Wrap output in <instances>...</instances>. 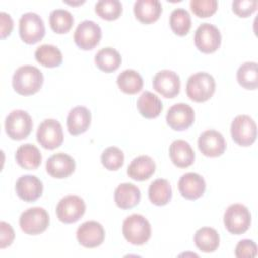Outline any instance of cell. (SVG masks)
<instances>
[{"label":"cell","instance_id":"cell-1","mask_svg":"<svg viewBox=\"0 0 258 258\" xmlns=\"http://www.w3.org/2000/svg\"><path fill=\"white\" fill-rule=\"evenodd\" d=\"M43 84L42 73L33 66L18 68L12 77V86L16 93L29 96L37 93Z\"/></svg>","mask_w":258,"mask_h":258},{"label":"cell","instance_id":"cell-2","mask_svg":"<svg viewBox=\"0 0 258 258\" xmlns=\"http://www.w3.org/2000/svg\"><path fill=\"white\" fill-rule=\"evenodd\" d=\"M125 239L132 245H143L151 236V226L148 220L139 214L127 217L122 226Z\"/></svg>","mask_w":258,"mask_h":258},{"label":"cell","instance_id":"cell-3","mask_svg":"<svg viewBox=\"0 0 258 258\" xmlns=\"http://www.w3.org/2000/svg\"><path fill=\"white\" fill-rule=\"evenodd\" d=\"M186 95L195 102L208 101L215 93L216 83L210 74L199 72L191 75L186 82Z\"/></svg>","mask_w":258,"mask_h":258},{"label":"cell","instance_id":"cell-4","mask_svg":"<svg viewBox=\"0 0 258 258\" xmlns=\"http://www.w3.org/2000/svg\"><path fill=\"white\" fill-rule=\"evenodd\" d=\"M224 224L228 232L234 235L245 233L251 225V214L242 204L229 206L224 214Z\"/></svg>","mask_w":258,"mask_h":258},{"label":"cell","instance_id":"cell-5","mask_svg":"<svg viewBox=\"0 0 258 258\" xmlns=\"http://www.w3.org/2000/svg\"><path fill=\"white\" fill-rule=\"evenodd\" d=\"M49 225V216L43 208L34 207L25 210L19 218V226L27 235H38Z\"/></svg>","mask_w":258,"mask_h":258},{"label":"cell","instance_id":"cell-6","mask_svg":"<svg viewBox=\"0 0 258 258\" xmlns=\"http://www.w3.org/2000/svg\"><path fill=\"white\" fill-rule=\"evenodd\" d=\"M45 34V27L41 17L33 12L24 13L19 19V35L23 42L34 44Z\"/></svg>","mask_w":258,"mask_h":258},{"label":"cell","instance_id":"cell-7","mask_svg":"<svg viewBox=\"0 0 258 258\" xmlns=\"http://www.w3.org/2000/svg\"><path fill=\"white\" fill-rule=\"evenodd\" d=\"M32 119L23 110H14L8 114L5 120V131L13 140L25 139L32 130Z\"/></svg>","mask_w":258,"mask_h":258},{"label":"cell","instance_id":"cell-8","mask_svg":"<svg viewBox=\"0 0 258 258\" xmlns=\"http://www.w3.org/2000/svg\"><path fill=\"white\" fill-rule=\"evenodd\" d=\"M233 140L241 146L252 145L257 137V125L248 115H238L231 124Z\"/></svg>","mask_w":258,"mask_h":258},{"label":"cell","instance_id":"cell-9","mask_svg":"<svg viewBox=\"0 0 258 258\" xmlns=\"http://www.w3.org/2000/svg\"><path fill=\"white\" fill-rule=\"evenodd\" d=\"M56 216L64 224H72L79 221L86 211V204L82 198L69 195L62 198L56 206Z\"/></svg>","mask_w":258,"mask_h":258},{"label":"cell","instance_id":"cell-10","mask_svg":"<svg viewBox=\"0 0 258 258\" xmlns=\"http://www.w3.org/2000/svg\"><path fill=\"white\" fill-rule=\"evenodd\" d=\"M38 143L45 149H55L63 141V132L60 123L54 119H45L40 123L36 132Z\"/></svg>","mask_w":258,"mask_h":258},{"label":"cell","instance_id":"cell-11","mask_svg":"<svg viewBox=\"0 0 258 258\" xmlns=\"http://www.w3.org/2000/svg\"><path fill=\"white\" fill-rule=\"evenodd\" d=\"M102 37L101 27L92 20L82 21L76 28L74 40L83 50H91L98 45Z\"/></svg>","mask_w":258,"mask_h":258},{"label":"cell","instance_id":"cell-12","mask_svg":"<svg viewBox=\"0 0 258 258\" xmlns=\"http://www.w3.org/2000/svg\"><path fill=\"white\" fill-rule=\"evenodd\" d=\"M222 41L220 30L213 24L202 23L195 32V44L197 48L204 53L216 51Z\"/></svg>","mask_w":258,"mask_h":258},{"label":"cell","instance_id":"cell-13","mask_svg":"<svg viewBox=\"0 0 258 258\" xmlns=\"http://www.w3.org/2000/svg\"><path fill=\"white\" fill-rule=\"evenodd\" d=\"M195 121L194 109L184 103H177L171 106L166 114L167 125L176 131L189 128Z\"/></svg>","mask_w":258,"mask_h":258},{"label":"cell","instance_id":"cell-14","mask_svg":"<svg viewBox=\"0 0 258 258\" xmlns=\"http://www.w3.org/2000/svg\"><path fill=\"white\" fill-rule=\"evenodd\" d=\"M153 89L165 98H174L178 95L180 89V80L178 75L170 70L159 71L152 81Z\"/></svg>","mask_w":258,"mask_h":258},{"label":"cell","instance_id":"cell-15","mask_svg":"<svg viewBox=\"0 0 258 258\" xmlns=\"http://www.w3.org/2000/svg\"><path fill=\"white\" fill-rule=\"evenodd\" d=\"M77 239L86 248H96L104 242L105 230L100 223L87 221L78 228Z\"/></svg>","mask_w":258,"mask_h":258},{"label":"cell","instance_id":"cell-16","mask_svg":"<svg viewBox=\"0 0 258 258\" xmlns=\"http://www.w3.org/2000/svg\"><path fill=\"white\" fill-rule=\"evenodd\" d=\"M198 146L205 156L217 157L224 153L226 149V141L219 131L210 129L204 131L200 135Z\"/></svg>","mask_w":258,"mask_h":258},{"label":"cell","instance_id":"cell-17","mask_svg":"<svg viewBox=\"0 0 258 258\" xmlns=\"http://www.w3.org/2000/svg\"><path fill=\"white\" fill-rule=\"evenodd\" d=\"M75 168L74 158L63 152L51 155L46 161V171L54 178H66L75 171Z\"/></svg>","mask_w":258,"mask_h":258},{"label":"cell","instance_id":"cell-18","mask_svg":"<svg viewBox=\"0 0 258 258\" xmlns=\"http://www.w3.org/2000/svg\"><path fill=\"white\" fill-rule=\"evenodd\" d=\"M15 190L21 200L30 203L36 201L42 195L43 185L41 180L35 175L26 174L17 179Z\"/></svg>","mask_w":258,"mask_h":258},{"label":"cell","instance_id":"cell-19","mask_svg":"<svg viewBox=\"0 0 258 258\" xmlns=\"http://www.w3.org/2000/svg\"><path fill=\"white\" fill-rule=\"evenodd\" d=\"M178 190L187 200H197L203 196L206 189L205 179L198 173L187 172L178 180Z\"/></svg>","mask_w":258,"mask_h":258},{"label":"cell","instance_id":"cell-20","mask_svg":"<svg viewBox=\"0 0 258 258\" xmlns=\"http://www.w3.org/2000/svg\"><path fill=\"white\" fill-rule=\"evenodd\" d=\"M169 156L172 163L179 167L185 168L190 166L195 161V151L190 144L182 139L174 140L169 146Z\"/></svg>","mask_w":258,"mask_h":258},{"label":"cell","instance_id":"cell-21","mask_svg":"<svg viewBox=\"0 0 258 258\" xmlns=\"http://www.w3.org/2000/svg\"><path fill=\"white\" fill-rule=\"evenodd\" d=\"M91 112L83 106L73 108L67 118V127L72 135H79L88 130L91 124Z\"/></svg>","mask_w":258,"mask_h":258},{"label":"cell","instance_id":"cell-22","mask_svg":"<svg viewBox=\"0 0 258 258\" xmlns=\"http://www.w3.org/2000/svg\"><path fill=\"white\" fill-rule=\"evenodd\" d=\"M133 11L140 22L149 24L159 18L162 6L157 0H137L134 3Z\"/></svg>","mask_w":258,"mask_h":258},{"label":"cell","instance_id":"cell-23","mask_svg":"<svg viewBox=\"0 0 258 258\" xmlns=\"http://www.w3.org/2000/svg\"><path fill=\"white\" fill-rule=\"evenodd\" d=\"M155 171V162L148 155L135 157L128 166L127 173L129 177L137 181L148 179Z\"/></svg>","mask_w":258,"mask_h":258},{"label":"cell","instance_id":"cell-24","mask_svg":"<svg viewBox=\"0 0 258 258\" xmlns=\"http://www.w3.org/2000/svg\"><path fill=\"white\" fill-rule=\"evenodd\" d=\"M15 159L19 166L24 169H36L41 163V153L39 149L30 143L20 145L15 152Z\"/></svg>","mask_w":258,"mask_h":258},{"label":"cell","instance_id":"cell-25","mask_svg":"<svg viewBox=\"0 0 258 258\" xmlns=\"http://www.w3.org/2000/svg\"><path fill=\"white\" fill-rule=\"evenodd\" d=\"M141 198L139 188L133 183H121L117 186L114 194V199L116 205L123 209H131L138 205Z\"/></svg>","mask_w":258,"mask_h":258},{"label":"cell","instance_id":"cell-26","mask_svg":"<svg viewBox=\"0 0 258 258\" xmlns=\"http://www.w3.org/2000/svg\"><path fill=\"white\" fill-rule=\"evenodd\" d=\"M136 105L140 115L146 119L158 117L163 108L160 99L155 94L148 91H145L140 95Z\"/></svg>","mask_w":258,"mask_h":258},{"label":"cell","instance_id":"cell-27","mask_svg":"<svg viewBox=\"0 0 258 258\" xmlns=\"http://www.w3.org/2000/svg\"><path fill=\"white\" fill-rule=\"evenodd\" d=\"M194 241L202 252L212 253L216 251L220 245V236L215 229L203 227L196 232Z\"/></svg>","mask_w":258,"mask_h":258},{"label":"cell","instance_id":"cell-28","mask_svg":"<svg viewBox=\"0 0 258 258\" xmlns=\"http://www.w3.org/2000/svg\"><path fill=\"white\" fill-rule=\"evenodd\" d=\"M95 62L101 71L105 73H112L120 67L122 57L115 48L104 47L96 53Z\"/></svg>","mask_w":258,"mask_h":258},{"label":"cell","instance_id":"cell-29","mask_svg":"<svg viewBox=\"0 0 258 258\" xmlns=\"http://www.w3.org/2000/svg\"><path fill=\"white\" fill-rule=\"evenodd\" d=\"M171 196L172 190L168 180L157 178L150 183L148 188V197L152 204L156 206H164L171 200Z\"/></svg>","mask_w":258,"mask_h":258},{"label":"cell","instance_id":"cell-30","mask_svg":"<svg viewBox=\"0 0 258 258\" xmlns=\"http://www.w3.org/2000/svg\"><path fill=\"white\" fill-rule=\"evenodd\" d=\"M36 60L46 68H56L62 62L61 51L52 44H42L35 50Z\"/></svg>","mask_w":258,"mask_h":258},{"label":"cell","instance_id":"cell-31","mask_svg":"<svg viewBox=\"0 0 258 258\" xmlns=\"http://www.w3.org/2000/svg\"><path fill=\"white\" fill-rule=\"evenodd\" d=\"M117 84L123 93L134 95L141 91L143 80L136 71L125 70L117 77Z\"/></svg>","mask_w":258,"mask_h":258},{"label":"cell","instance_id":"cell-32","mask_svg":"<svg viewBox=\"0 0 258 258\" xmlns=\"http://www.w3.org/2000/svg\"><path fill=\"white\" fill-rule=\"evenodd\" d=\"M237 81L247 90H255L258 87L257 63L255 61L244 62L237 71Z\"/></svg>","mask_w":258,"mask_h":258},{"label":"cell","instance_id":"cell-33","mask_svg":"<svg viewBox=\"0 0 258 258\" xmlns=\"http://www.w3.org/2000/svg\"><path fill=\"white\" fill-rule=\"evenodd\" d=\"M74 24L72 13L64 9L52 10L49 14V25L51 29L58 34L67 33Z\"/></svg>","mask_w":258,"mask_h":258},{"label":"cell","instance_id":"cell-34","mask_svg":"<svg viewBox=\"0 0 258 258\" xmlns=\"http://www.w3.org/2000/svg\"><path fill=\"white\" fill-rule=\"evenodd\" d=\"M169 25L171 30L179 35H186L191 27V19L187 10L183 8L174 9L169 17Z\"/></svg>","mask_w":258,"mask_h":258},{"label":"cell","instance_id":"cell-35","mask_svg":"<svg viewBox=\"0 0 258 258\" xmlns=\"http://www.w3.org/2000/svg\"><path fill=\"white\" fill-rule=\"evenodd\" d=\"M122 9V4L118 0H100L95 5L96 13L106 20H115L119 18Z\"/></svg>","mask_w":258,"mask_h":258},{"label":"cell","instance_id":"cell-36","mask_svg":"<svg viewBox=\"0 0 258 258\" xmlns=\"http://www.w3.org/2000/svg\"><path fill=\"white\" fill-rule=\"evenodd\" d=\"M101 162L108 170H118L124 163V153L120 148L110 146L103 151Z\"/></svg>","mask_w":258,"mask_h":258},{"label":"cell","instance_id":"cell-37","mask_svg":"<svg viewBox=\"0 0 258 258\" xmlns=\"http://www.w3.org/2000/svg\"><path fill=\"white\" fill-rule=\"evenodd\" d=\"M189 5L194 14L201 18L212 16L218 9L216 0H191Z\"/></svg>","mask_w":258,"mask_h":258},{"label":"cell","instance_id":"cell-38","mask_svg":"<svg viewBox=\"0 0 258 258\" xmlns=\"http://www.w3.org/2000/svg\"><path fill=\"white\" fill-rule=\"evenodd\" d=\"M258 6V2L256 0H236L232 3V9L235 14L240 17H248L250 16Z\"/></svg>","mask_w":258,"mask_h":258},{"label":"cell","instance_id":"cell-39","mask_svg":"<svg viewBox=\"0 0 258 258\" xmlns=\"http://www.w3.org/2000/svg\"><path fill=\"white\" fill-rule=\"evenodd\" d=\"M235 255L238 258H253L257 255V245L249 239L241 240L235 249Z\"/></svg>","mask_w":258,"mask_h":258},{"label":"cell","instance_id":"cell-40","mask_svg":"<svg viewBox=\"0 0 258 258\" xmlns=\"http://www.w3.org/2000/svg\"><path fill=\"white\" fill-rule=\"evenodd\" d=\"M0 228H1L0 248L3 249L12 244L15 235H14V231H13L12 227L9 224H7L6 222H1Z\"/></svg>","mask_w":258,"mask_h":258},{"label":"cell","instance_id":"cell-41","mask_svg":"<svg viewBox=\"0 0 258 258\" xmlns=\"http://www.w3.org/2000/svg\"><path fill=\"white\" fill-rule=\"evenodd\" d=\"M0 22H1V38L8 36L13 29V20L11 16L5 12H0Z\"/></svg>","mask_w":258,"mask_h":258}]
</instances>
